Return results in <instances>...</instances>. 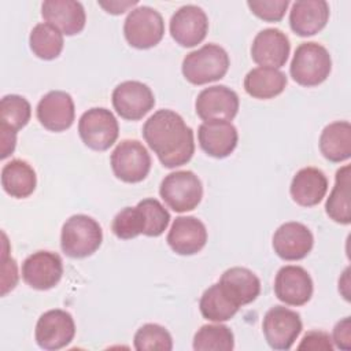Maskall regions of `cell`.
Here are the masks:
<instances>
[{
	"mask_svg": "<svg viewBox=\"0 0 351 351\" xmlns=\"http://www.w3.org/2000/svg\"><path fill=\"white\" fill-rule=\"evenodd\" d=\"M228 52L217 44H206L189 52L182 60V75L193 85H204L221 80L229 69Z\"/></svg>",
	"mask_w": 351,
	"mask_h": 351,
	"instance_id": "3957f363",
	"label": "cell"
},
{
	"mask_svg": "<svg viewBox=\"0 0 351 351\" xmlns=\"http://www.w3.org/2000/svg\"><path fill=\"white\" fill-rule=\"evenodd\" d=\"M123 34L129 45L137 49L152 48L163 38V18L155 8L148 5L133 8L125 19Z\"/></svg>",
	"mask_w": 351,
	"mask_h": 351,
	"instance_id": "8992f818",
	"label": "cell"
},
{
	"mask_svg": "<svg viewBox=\"0 0 351 351\" xmlns=\"http://www.w3.org/2000/svg\"><path fill=\"white\" fill-rule=\"evenodd\" d=\"M300 315L284 306L271 307L263 317L262 330L273 350H289L302 332Z\"/></svg>",
	"mask_w": 351,
	"mask_h": 351,
	"instance_id": "9c48e42d",
	"label": "cell"
},
{
	"mask_svg": "<svg viewBox=\"0 0 351 351\" xmlns=\"http://www.w3.org/2000/svg\"><path fill=\"white\" fill-rule=\"evenodd\" d=\"M288 82L287 75L270 67H255L250 70L244 78L245 92L255 99H273L282 93Z\"/></svg>",
	"mask_w": 351,
	"mask_h": 351,
	"instance_id": "4316f807",
	"label": "cell"
},
{
	"mask_svg": "<svg viewBox=\"0 0 351 351\" xmlns=\"http://www.w3.org/2000/svg\"><path fill=\"white\" fill-rule=\"evenodd\" d=\"M248 8L258 18L267 22H278L285 15L288 0H248Z\"/></svg>",
	"mask_w": 351,
	"mask_h": 351,
	"instance_id": "d590c367",
	"label": "cell"
},
{
	"mask_svg": "<svg viewBox=\"0 0 351 351\" xmlns=\"http://www.w3.org/2000/svg\"><path fill=\"white\" fill-rule=\"evenodd\" d=\"M239 96L225 85L204 88L196 97L195 110L200 119L232 121L239 111Z\"/></svg>",
	"mask_w": 351,
	"mask_h": 351,
	"instance_id": "4fadbf2b",
	"label": "cell"
},
{
	"mask_svg": "<svg viewBox=\"0 0 351 351\" xmlns=\"http://www.w3.org/2000/svg\"><path fill=\"white\" fill-rule=\"evenodd\" d=\"M63 274V262L56 252L37 251L22 263V278L33 289L47 291L58 285Z\"/></svg>",
	"mask_w": 351,
	"mask_h": 351,
	"instance_id": "7c38bea8",
	"label": "cell"
},
{
	"mask_svg": "<svg viewBox=\"0 0 351 351\" xmlns=\"http://www.w3.org/2000/svg\"><path fill=\"white\" fill-rule=\"evenodd\" d=\"M163 202L176 213L196 208L203 197V185L191 170H178L167 174L159 188Z\"/></svg>",
	"mask_w": 351,
	"mask_h": 351,
	"instance_id": "5b68a950",
	"label": "cell"
},
{
	"mask_svg": "<svg viewBox=\"0 0 351 351\" xmlns=\"http://www.w3.org/2000/svg\"><path fill=\"white\" fill-rule=\"evenodd\" d=\"M313 280L302 266H282L274 278V293L288 306H303L313 296Z\"/></svg>",
	"mask_w": 351,
	"mask_h": 351,
	"instance_id": "9a60e30c",
	"label": "cell"
},
{
	"mask_svg": "<svg viewBox=\"0 0 351 351\" xmlns=\"http://www.w3.org/2000/svg\"><path fill=\"white\" fill-rule=\"evenodd\" d=\"M197 140L207 155L222 159L234 151L239 134L229 121H208L199 126Z\"/></svg>",
	"mask_w": 351,
	"mask_h": 351,
	"instance_id": "ffe728a7",
	"label": "cell"
},
{
	"mask_svg": "<svg viewBox=\"0 0 351 351\" xmlns=\"http://www.w3.org/2000/svg\"><path fill=\"white\" fill-rule=\"evenodd\" d=\"M112 173L123 182L143 181L151 170V156L137 140H122L110 158Z\"/></svg>",
	"mask_w": 351,
	"mask_h": 351,
	"instance_id": "ba28073f",
	"label": "cell"
},
{
	"mask_svg": "<svg viewBox=\"0 0 351 351\" xmlns=\"http://www.w3.org/2000/svg\"><path fill=\"white\" fill-rule=\"evenodd\" d=\"M137 206L143 210L145 217V230L144 234L148 237L160 236L169 226L170 214L162 206V203L154 197L143 199L137 203Z\"/></svg>",
	"mask_w": 351,
	"mask_h": 351,
	"instance_id": "e575fe53",
	"label": "cell"
},
{
	"mask_svg": "<svg viewBox=\"0 0 351 351\" xmlns=\"http://www.w3.org/2000/svg\"><path fill=\"white\" fill-rule=\"evenodd\" d=\"M29 44L37 58L52 60L58 58L63 49V33L47 22L37 23L30 32Z\"/></svg>",
	"mask_w": 351,
	"mask_h": 351,
	"instance_id": "f546056e",
	"label": "cell"
},
{
	"mask_svg": "<svg viewBox=\"0 0 351 351\" xmlns=\"http://www.w3.org/2000/svg\"><path fill=\"white\" fill-rule=\"evenodd\" d=\"M291 44L288 36L276 27L261 30L251 45V58L261 67L280 69L289 56Z\"/></svg>",
	"mask_w": 351,
	"mask_h": 351,
	"instance_id": "2e32d148",
	"label": "cell"
},
{
	"mask_svg": "<svg viewBox=\"0 0 351 351\" xmlns=\"http://www.w3.org/2000/svg\"><path fill=\"white\" fill-rule=\"evenodd\" d=\"M41 15L66 36L82 32L86 22L84 5L75 0H47L41 4Z\"/></svg>",
	"mask_w": 351,
	"mask_h": 351,
	"instance_id": "44dd1931",
	"label": "cell"
},
{
	"mask_svg": "<svg viewBox=\"0 0 351 351\" xmlns=\"http://www.w3.org/2000/svg\"><path fill=\"white\" fill-rule=\"evenodd\" d=\"M32 115L30 103L19 95H5L0 101V129L16 133L27 125Z\"/></svg>",
	"mask_w": 351,
	"mask_h": 351,
	"instance_id": "4dcf8cb0",
	"label": "cell"
},
{
	"mask_svg": "<svg viewBox=\"0 0 351 351\" xmlns=\"http://www.w3.org/2000/svg\"><path fill=\"white\" fill-rule=\"evenodd\" d=\"M37 185L34 169L22 159H12L1 169V186L11 197L25 199L30 196Z\"/></svg>",
	"mask_w": 351,
	"mask_h": 351,
	"instance_id": "484cf974",
	"label": "cell"
},
{
	"mask_svg": "<svg viewBox=\"0 0 351 351\" xmlns=\"http://www.w3.org/2000/svg\"><path fill=\"white\" fill-rule=\"evenodd\" d=\"M0 141H1V159H5L15 149L16 133L0 129Z\"/></svg>",
	"mask_w": 351,
	"mask_h": 351,
	"instance_id": "f35d334b",
	"label": "cell"
},
{
	"mask_svg": "<svg viewBox=\"0 0 351 351\" xmlns=\"http://www.w3.org/2000/svg\"><path fill=\"white\" fill-rule=\"evenodd\" d=\"M351 167L346 165L336 171L335 186L326 199L325 211L330 219L337 223L348 225L351 222Z\"/></svg>",
	"mask_w": 351,
	"mask_h": 351,
	"instance_id": "83f0119b",
	"label": "cell"
},
{
	"mask_svg": "<svg viewBox=\"0 0 351 351\" xmlns=\"http://www.w3.org/2000/svg\"><path fill=\"white\" fill-rule=\"evenodd\" d=\"M299 350H324V351H332L333 344L332 339L326 332L322 330H310L307 332L300 344L298 346Z\"/></svg>",
	"mask_w": 351,
	"mask_h": 351,
	"instance_id": "8d00e7d4",
	"label": "cell"
},
{
	"mask_svg": "<svg viewBox=\"0 0 351 351\" xmlns=\"http://www.w3.org/2000/svg\"><path fill=\"white\" fill-rule=\"evenodd\" d=\"M233 347V332L222 324L203 325L193 337V350L196 351H232Z\"/></svg>",
	"mask_w": 351,
	"mask_h": 351,
	"instance_id": "1f68e13d",
	"label": "cell"
},
{
	"mask_svg": "<svg viewBox=\"0 0 351 351\" xmlns=\"http://www.w3.org/2000/svg\"><path fill=\"white\" fill-rule=\"evenodd\" d=\"M78 134L88 148L106 151L118 138V121L107 108H90L85 111L78 121Z\"/></svg>",
	"mask_w": 351,
	"mask_h": 351,
	"instance_id": "52a82bcc",
	"label": "cell"
},
{
	"mask_svg": "<svg viewBox=\"0 0 351 351\" xmlns=\"http://www.w3.org/2000/svg\"><path fill=\"white\" fill-rule=\"evenodd\" d=\"M333 343L337 348L351 350V319L350 317L339 321L333 328Z\"/></svg>",
	"mask_w": 351,
	"mask_h": 351,
	"instance_id": "74e56055",
	"label": "cell"
},
{
	"mask_svg": "<svg viewBox=\"0 0 351 351\" xmlns=\"http://www.w3.org/2000/svg\"><path fill=\"white\" fill-rule=\"evenodd\" d=\"M218 284L237 306L254 302L261 293L259 278L247 267L234 266L225 270Z\"/></svg>",
	"mask_w": 351,
	"mask_h": 351,
	"instance_id": "cb8c5ba5",
	"label": "cell"
},
{
	"mask_svg": "<svg viewBox=\"0 0 351 351\" xmlns=\"http://www.w3.org/2000/svg\"><path fill=\"white\" fill-rule=\"evenodd\" d=\"M100 7H103L107 12L110 14H114V15H118V14H122L125 12L129 7H133L137 4L136 0L133 1H97Z\"/></svg>",
	"mask_w": 351,
	"mask_h": 351,
	"instance_id": "ab89813d",
	"label": "cell"
},
{
	"mask_svg": "<svg viewBox=\"0 0 351 351\" xmlns=\"http://www.w3.org/2000/svg\"><path fill=\"white\" fill-rule=\"evenodd\" d=\"M134 348L137 351H170L173 348L171 335L158 324H145L134 335Z\"/></svg>",
	"mask_w": 351,
	"mask_h": 351,
	"instance_id": "d6a6232c",
	"label": "cell"
},
{
	"mask_svg": "<svg viewBox=\"0 0 351 351\" xmlns=\"http://www.w3.org/2000/svg\"><path fill=\"white\" fill-rule=\"evenodd\" d=\"M329 19V4L324 0H298L289 11V26L300 37L321 32Z\"/></svg>",
	"mask_w": 351,
	"mask_h": 351,
	"instance_id": "7402d4cb",
	"label": "cell"
},
{
	"mask_svg": "<svg viewBox=\"0 0 351 351\" xmlns=\"http://www.w3.org/2000/svg\"><path fill=\"white\" fill-rule=\"evenodd\" d=\"M103 241V230L96 219L85 214L71 215L62 226L60 247L70 258H86L96 252Z\"/></svg>",
	"mask_w": 351,
	"mask_h": 351,
	"instance_id": "7a4b0ae2",
	"label": "cell"
},
{
	"mask_svg": "<svg viewBox=\"0 0 351 351\" xmlns=\"http://www.w3.org/2000/svg\"><path fill=\"white\" fill-rule=\"evenodd\" d=\"M38 122L51 132L69 129L75 117L73 97L63 90H51L44 95L36 108Z\"/></svg>",
	"mask_w": 351,
	"mask_h": 351,
	"instance_id": "e0dca14e",
	"label": "cell"
},
{
	"mask_svg": "<svg viewBox=\"0 0 351 351\" xmlns=\"http://www.w3.org/2000/svg\"><path fill=\"white\" fill-rule=\"evenodd\" d=\"M170 34L181 47H195L200 44L208 30V18L206 12L195 5L180 7L170 18Z\"/></svg>",
	"mask_w": 351,
	"mask_h": 351,
	"instance_id": "5bb4252c",
	"label": "cell"
},
{
	"mask_svg": "<svg viewBox=\"0 0 351 351\" xmlns=\"http://www.w3.org/2000/svg\"><path fill=\"white\" fill-rule=\"evenodd\" d=\"M111 230L118 239L122 240H130L138 234H144L145 217L143 210L138 206L125 207L114 217Z\"/></svg>",
	"mask_w": 351,
	"mask_h": 351,
	"instance_id": "836d02e7",
	"label": "cell"
},
{
	"mask_svg": "<svg viewBox=\"0 0 351 351\" xmlns=\"http://www.w3.org/2000/svg\"><path fill=\"white\" fill-rule=\"evenodd\" d=\"M321 154L333 163L351 156V125L348 121H336L324 128L319 136Z\"/></svg>",
	"mask_w": 351,
	"mask_h": 351,
	"instance_id": "d4e9b609",
	"label": "cell"
},
{
	"mask_svg": "<svg viewBox=\"0 0 351 351\" xmlns=\"http://www.w3.org/2000/svg\"><path fill=\"white\" fill-rule=\"evenodd\" d=\"M75 336V324L70 313L53 308L48 310L36 324L34 337L43 350H60L69 346Z\"/></svg>",
	"mask_w": 351,
	"mask_h": 351,
	"instance_id": "30bf717a",
	"label": "cell"
},
{
	"mask_svg": "<svg viewBox=\"0 0 351 351\" xmlns=\"http://www.w3.org/2000/svg\"><path fill=\"white\" fill-rule=\"evenodd\" d=\"M112 106L117 114L128 121H138L155 106L151 88L140 81H123L112 90Z\"/></svg>",
	"mask_w": 351,
	"mask_h": 351,
	"instance_id": "8fae6325",
	"label": "cell"
},
{
	"mask_svg": "<svg viewBox=\"0 0 351 351\" xmlns=\"http://www.w3.org/2000/svg\"><path fill=\"white\" fill-rule=\"evenodd\" d=\"M314 244L311 230L300 222H285L273 234V250L284 261H300Z\"/></svg>",
	"mask_w": 351,
	"mask_h": 351,
	"instance_id": "ac0fdd59",
	"label": "cell"
},
{
	"mask_svg": "<svg viewBox=\"0 0 351 351\" xmlns=\"http://www.w3.org/2000/svg\"><path fill=\"white\" fill-rule=\"evenodd\" d=\"M328 178L317 167H303L292 178L289 192L295 203L302 207L317 206L326 195Z\"/></svg>",
	"mask_w": 351,
	"mask_h": 351,
	"instance_id": "603a6c76",
	"label": "cell"
},
{
	"mask_svg": "<svg viewBox=\"0 0 351 351\" xmlns=\"http://www.w3.org/2000/svg\"><path fill=\"white\" fill-rule=\"evenodd\" d=\"M143 137L167 169L186 165L193 156V130L173 110L154 112L143 126Z\"/></svg>",
	"mask_w": 351,
	"mask_h": 351,
	"instance_id": "6da1fadb",
	"label": "cell"
},
{
	"mask_svg": "<svg viewBox=\"0 0 351 351\" xmlns=\"http://www.w3.org/2000/svg\"><path fill=\"white\" fill-rule=\"evenodd\" d=\"M199 308L203 318L213 322H222L230 319L239 311L240 306H237L217 282L203 292Z\"/></svg>",
	"mask_w": 351,
	"mask_h": 351,
	"instance_id": "f1b7e54d",
	"label": "cell"
},
{
	"mask_svg": "<svg viewBox=\"0 0 351 351\" xmlns=\"http://www.w3.org/2000/svg\"><path fill=\"white\" fill-rule=\"evenodd\" d=\"M206 243L207 229L196 217H177L167 233V244L178 255L197 254Z\"/></svg>",
	"mask_w": 351,
	"mask_h": 351,
	"instance_id": "d6986e66",
	"label": "cell"
},
{
	"mask_svg": "<svg viewBox=\"0 0 351 351\" xmlns=\"http://www.w3.org/2000/svg\"><path fill=\"white\" fill-rule=\"evenodd\" d=\"M332 59L328 49L314 41L302 43L293 53L289 73L302 86H317L330 74Z\"/></svg>",
	"mask_w": 351,
	"mask_h": 351,
	"instance_id": "277c9868",
	"label": "cell"
}]
</instances>
